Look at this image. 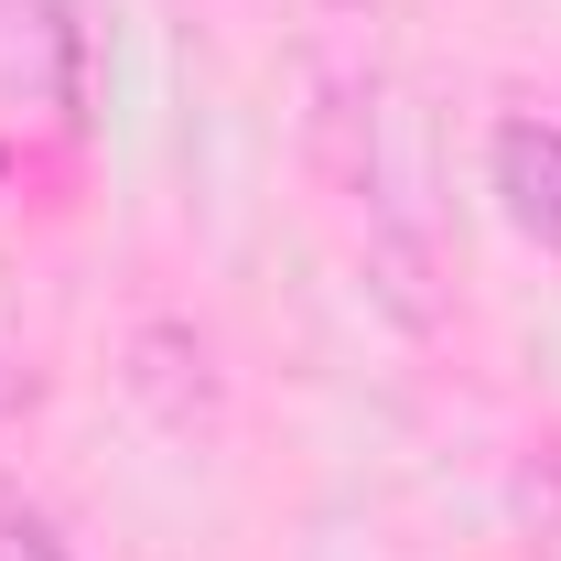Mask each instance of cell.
<instances>
[{
    "label": "cell",
    "instance_id": "obj_1",
    "mask_svg": "<svg viewBox=\"0 0 561 561\" xmlns=\"http://www.w3.org/2000/svg\"><path fill=\"white\" fill-rule=\"evenodd\" d=\"M486 184H496V206H507V227L561 260V119H496Z\"/></svg>",
    "mask_w": 561,
    "mask_h": 561
},
{
    "label": "cell",
    "instance_id": "obj_2",
    "mask_svg": "<svg viewBox=\"0 0 561 561\" xmlns=\"http://www.w3.org/2000/svg\"><path fill=\"white\" fill-rule=\"evenodd\" d=\"M0 561H87V551L55 529V507H44L33 486H11V476H0Z\"/></svg>",
    "mask_w": 561,
    "mask_h": 561
}]
</instances>
